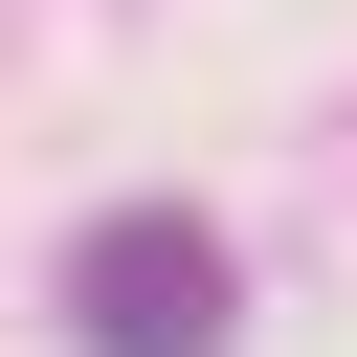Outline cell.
<instances>
[{
    "mask_svg": "<svg viewBox=\"0 0 357 357\" xmlns=\"http://www.w3.org/2000/svg\"><path fill=\"white\" fill-rule=\"evenodd\" d=\"M223 223H178V201H112L89 245H67V335L89 357H223Z\"/></svg>",
    "mask_w": 357,
    "mask_h": 357,
    "instance_id": "6da1fadb",
    "label": "cell"
}]
</instances>
